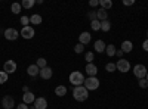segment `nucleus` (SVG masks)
Listing matches in <instances>:
<instances>
[{
	"label": "nucleus",
	"mask_w": 148,
	"mask_h": 109,
	"mask_svg": "<svg viewBox=\"0 0 148 109\" xmlns=\"http://www.w3.org/2000/svg\"><path fill=\"white\" fill-rule=\"evenodd\" d=\"M83 86L88 89V91H90V90H96L98 87H99V80H98L96 77H88L84 80V84Z\"/></svg>",
	"instance_id": "obj_3"
},
{
	"label": "nucleus",
	"mask_w": 148,
	"mask_h": 109,
	"mask_svg": "<svg viewBox=\"0 0 148 109\" xmlns=\"http://www.w3.org/2000/svg\"><path fill=\"white\" fill-rule=\"evenodd\" d=\"M22 90H24V93H27V91H30V90H28V87H27V86H24V87H22Z\"/></svg>",
	"instance_id": "obj_40"
},
{
	"label": "nucleus",
	"mask_w": 148,
	"mask_h": 109,
	"mask_svg": "<svg viewBox=\"0 0 148 109\" xmlns=\"http://www.w3.org/2000/svg\"><path fill=\"white\" fill-rule=\"evenodd\" d=\"M132 49H133V44H132V41H129V40H125L121 43V52L123 53H130L132 52Z\"/></svg>",
	"instance_id": "obj_14"
},
{
	"label": "nucleus",
	"mask_w": 148,
	"mask_h": 109,
	"mask_svg": "<svg viewBox=\"0 0 148 109\" xmlns=\"http://www.w3.org/2000/svg\"><path fill=\"white\" fill-rule=\"evenodd\" d=\"M34 108L36 109H46L47 108V100L45 97H39L34 100Z\"/></svg>",
	"instance_id": "obj_12"
},
{
	"label": "nucleus",
	"mask_w": 148,
	"mask_h": 109,
	"mask_svg": "<svg viewBox=\"0 0 148 109\" xmlns=\"http://www.w3.org/2000/svg\"><path fill=\"white\" fill-rule=\"evenodd\" d=\"M2 106H3V109H14V106H15L14 97L12 96H5L2 99Z\"/></svg>",
	"instance_id": "obj_8"
},
{
	"label": "nucleus",
	"mask_w": 148,
	"mask_h": 109,
	"mask_svg": "<svg viewBox=\"0 0 148 109\" xmlns=\"http://www.w3.org/2000/svg\"><path fill=\"white\" fill-rule=\"evenodd\" d=\"M88 16H89L92 21H95V19H96V12H90V14H89Z\"/></svg>",
	"instance_id": "obj_37"
},
{
	"label": "nucleus",
	"mask_w": 148,
	"mask_h": 109,
	"mask_svg": "<svg viewBox=\"0 0 148 109\" xmlns=\"http://www.w3.org/2000/svg\"><path fill=\"white\" fill-rule=\"evenodd\" d=\"M105 53L111 58V56H114L116 55V46L114 44H108L107 47H105Z\"/></svg>",
	"instance_id": "obj_21"
},
{
	"label": "nucleus",
	"mask_w": 148,
	"mask_h": 109,
	"mask_svg": "<svg viewBox=\"0 0 148 109\" xmlns=\"http://www.w3.org/2000/svg\"><path fill=\"white\" fill-rule=\"evenodd\" d=\"M110 28H111V24H110V21H108V19L101 22V30H102V31H105V32H107V31H110Z\"/></svg>",
	"instance_id": "obj_26"
},
{
	"label": "nucleus",
	"mask_w": 148,
	"mask_h": 109,
	"mask_svg": "<svg viewBox=\"0 0 148 109\" xmlns=\"http://www.w3.org/2000/svg\"><path fill=\"white\" fill-rule=\"evenodd\" d=\"M21 37H24L25 40H30V39H33L34 37V28L33 27H22V30H21Z\"/></svg>",
	"instance_id": "obj_7"
},
{
	"label": "nucleus",
	"mask_w": 148,
	"mask_h": 109,
	"mask_svg": "<svg viewBox=\"0 0 148 109\" xmlns=\"http://www.w3.org/2000/svg\"><path fill=\"white\" fill-rule=\"evenodd\" d=\"M3 71L6 72V74H14V72L16 71V64H15V60H6L5 65H3Z\"/></svg>",
	"instance_id": "obj_6"
},
{
	"label": "nucleus",
	"mask_w": 148,
	"mask_h": 109,
	"mask_svg": "<svg viewBox=\"0 0 148 109\" xmlns=\"http://www.w3.org/2000/svg\"><path fill=\"white\" fill-rule=\"evenodd\" d=\"M147 37H148V31H147Z\"/></svg>",
	"instance_id": "obj_42"
},
{
	"label": "nucleus",
	"mask_w": 148,
	"mask_h": 109,
	"mask_svg": "<svg viewBox=\"0 0 148 109\" xmlns=\"http://www.w3.org/2000/svg\"><path fill=\"white\" fill-rule=\"evenodd\" d=\"M142 47H144V50H145V52H148V39L142 43Z\"/></svg>",
	"instance_id": "obj_38"
},
{
	"label": "nucleus",
	"mask_w": 148,
	"mask_h": 109,
	"mask_svg": "<svg viewBox=\"0 0 148 109\" xmlns=\"http://www.w3.org/2000/svg\"><path fill=\"white\" fill-rule=\"evenodd\" d=\"M107 18H108V14H107V10L105 9H98V12H96V19L98 21H107Z\"/></svg>",
	"instance_id": "obj_17"
},
{
	"label": "nucleus",
	"mask_w": 148,
	"mask_h": 109,
	"mask_svg": "<svg viewBox=\"0 0 148 109\" xmlns=\"http://www.w3.org/2000/svg\"><path fill=\"white\" fill-rule=\"evenodd\" d=\"M93 58H95V55H93V52H88L86 53V62H89V64H92V60H93Z\"/></svg>",
	"instance_id": "obj_31"
},
{
	"label": "nucleus",
	"mask_w": 148,
	"mask_h": 109,
	"mask_svg": "<svg viewBox=\"0 0 148 109\" xmlns=\"http://www.w3.org/2000/svg\"><path fill=\"white\" fill-rule=\"evenodd\" d=\"M36 65L39 66L40 69H43V68L47 66V62H46V59H45V58H39V59H37V64H36Z\"/></svg>",
	"instance_id": "obj_25"
},
{
	"label": "nucleus",
	"mask_w": 148,
	"mask_h": 109,
	"mask_svg": "<svg viewBox=\"0 0 148 109\" xmlns=\"http://www.w3.org/2000/svg\"><path fill=\"white\" fill-rule=\"evenodd\" d=\"M105 69H107L108 72H114V71H117V66H116V64L110 62V64H107V65H105Z\"/></svg>",
	"instance_id": "obj_28"
},
{
	"label": "nucleus",
	"mask_w": 148,
	"mask_h": 109,
	"mask_svg": "<svg viewBox=\"0 0 148 109\" xmlns=\"http://www.w3.org/2000/svg\"><path fill=\"white\" fill-rule=\"evenodd\" d=\"M22 100H24V103L25 105H30V103H34V100H36V96L31 93V91H27L25 94L22 96Z\"/></svg>",
	"instance_id": "obj_16"
},
{
	"label": "nucleus",
	"mask_w": 148,
	"mask_h": 109,
	"mask_svg": "<svg viewBox=\"0 0 148 109\" xmlns=\"http://www.w3.org/2000/svg\"><path fill=\"white\" fill-rule=\"evenodd\" d=\"M43 80H49L52 75H53V71H52V68H49V66H46V68H43V69H40V74H39Z\"/></svg>",
	"instance_id": "obj_10"
},
{
	"label": "nucleus",
	"mask_w": 148,
	"mask_h": 109,
	"mask_svg": "<svg viewBox=\"0 0 148 109\" xmlns=\"http://www.w3.org/2000/svg\"><path fill=\"white\" fill-rule=\"evenodd\" d=\"M116 56H119V58L121 59V56H123V52H121V50H116Z\"/></svg>",
	"instance_id": "obj_39"
},
{
	"label": "nucleus",
	"mask_w": 148,
	"mask_h": 109,
	"mask_svg": "<svg viewBox=\"0 0 148 109\" xmlns=\"http://www.w3.org/2000/svg\"><path fill=\"white\" fill-rule=\"evenodd\" d=\"M27 72H28V75L36 77V75H39V74H40V68L37 66V65H30L28 69H27Z\"/></svg>",
	"instance_id": "obj_18"
},
{
	"label": "nucleus",
	"mask_w": 148,
	"mask_h": 109,
	"mask_svg": "<svg viewBox=\"0 0 148 109\" xmlns=\"http://www.w3.org/2000/svg\"><path fill=\"white\" fill-rule=\"evenodd\" d=\"M70 83L73 84V86H76V87L83 86L84 84V75L82 74V72H79V71H74V72L70 74Z\"/></svg>",
	"instance_id": "obj_2"
},
{
	"label": "nucleus",
	"mask_w": 148,
	"mask_h": 109,
	"mask_svg": "<svg viewBox=\"0 0 148 109\" xmlns=\"http://www.w3.org/2000/svg\"><path fill=\"white\" fill-rule=\"evenodd\" d=\"M21 24H22V25L24 27H28V24H30V18L28 16H21Z\"/></svg>",
	"instance_id": "obj_32"
},
{
	"label": "nucleus",
	"mask_w": 148,
	"mask_h": 109,
	"mask_svg": "<svg viewBox=\"0 0 148 109\" xmlns=\"http://www.w3.org/2000/svg\"><path fill=\"white\" fill-rule=\"evenodd\" d=\"M147 68H145V65H135L133 66V74H135V77L136 78H139V80H142V78H145V75H147Z\"/></svg>",
	"instance_id": "obj_5"
},
{
	"label": "nucleus",
	"mask_w": 148,
	"mask_h": 109,
	"mask_svg": "<svg viewBox=\"0 0 148 109\" xmlns=\"http://www.w3.org/2000/svg\"><path fill=\"white\" fill-rule=\"evenodd\" d=\"M16 109H30V108H28V105H25V103L22 102V103H19V105L16 106Z\"/></svg>",
	"instance_id": "obj_36"
},
{
	"label": "nucleus",
	"mask_w": 148,
	"mask_h": 109,
	"mask_svg": "<svg viewBox=\"0 0 148 109\" xmlns=\"http://www.w3.org/2000/svg\"><path fill=\"white\" fill-rule=\"evenodd\" d=\"M83 50H84V46H83L82 43H79V44L74 46V52H76V53H83Z\"/></svg>",
	"instance_id": "obj_30"
},
{
	"label": "nucleus",
	"mask_w": 148,
	"mask_h": 109,
	"mask_svg": "<svg viewBox=\"0 0 148 109\" xmlns=\"http://www.w3.org/2000/svg\"><path fill=\"white\" fill-rule=\"evenodd\" d=\"M55 94L59 96V97L65 96V94H67V87H65V86H58V87L55 89Z\"/></svg>",
	"instance_id": "obj_20"
},
{
	"label": "nucleus",
	"mask_w": 148,
	"mask_h": 109,
	"mask_svg": "<svg viewBox=\"0 0 148 109\" xmlns=\"http://www.w3.org/2000/svg\"><path fill=\"white\" fill-rule=\"evenodd\" d=\"M90 28H92L93 31H99V30H101V21H98V19L90 21Z\"/></svg>",
	"instance_id": "obj_23"
},
{
	"label": "nucleus",
	"mask_w": 148,
	"mask_h": 109,
	"mask_svg": "<svg viewBox=\"0 0 148 109\" xmlns=\"http://www.w3.org/2000/svg\"><path fill=\"white\" fill-rule=\"evenodd\" d=\"M105 47H107V44H105L102 40H96L95 44H93V49H95V52H98V53L105 52Z\"/></svg>",
	"instance_id": "obj_13"
},
{
	"label": "nucleus",
	"mask_w": 148,
	"mask_h": 109,
	"mask_svg": "<svg viewBox=\"0 0 148 109\" xmlns=\"http://www.w3.org/2000/svg\"><path fill=\"white\" fill-rule=\"evenodd\" d=\"M99 5H101V7H102V9H105V10L113 7V2H111V0H101Z\"/></svg>",
	"instance_id": "obj_22"
},
{
	"label": "nucleus",
	"mask_w": 148,
	"mask_h": 109,
	"mask_svg": "<svg viewBox=\"0 0 148 109\" xmlns=\"http://www.w3.org/2000/svg\"><path fill=\"white\" fill-rule=\"evenodd\" d=\"M30 22L34 24V25H40V24H42V16L39 14H34V15L30 16Z\"/></svg>",
	"instance_id": "obj_19"
},
{
	"label": "nucleus",
	"mask_w": 148,
	"mask_h": 109,
	"mask_svg": "<svg viewBox=\"0 0 148 109\" xmlns=\"http://www.w3.org/2000/svg\"><path fill=\"white\" fill-rule=\"evenodd\" d=\"M73 97L76 99L77 102H84L86 99L89 97V91L84 86H79V87H74L73 90Z\"/></svg>",
	"instance_id": "obj_1"
},
{
	"label": "nucleus",
	"mask_w": 148,
	"mask_h": 109,
	"mask_svg": "<svg viewBox=\"0 0 148 109\" xmlns=\"http://www.w3.org/2000/svg\"><path fill=\"white\" fill-rule=\"evenodd\" d=\"M145 80H147V81H148V72H147V75H145Z\"/></svg>",
	"instance_id": "obj_41"
},
{
	"label": "nucleus",
	"mask_w": 148,
	"mask_h": 109,
	"mask_svg": "<svg viewBox=\"0 0 148 109\" xmlns=\"http://www.w3.org/2000/svg\"><path fill=\"white\" fill-rule=\"evenodd\" d=\"M90 40H92V35H90L89 32H86V31L82 32V34H80V37H79V41H80L83 46H84V44H88V43H90Z\"/></svg>",
	"instance_id": "obj_15"
},
{
	"label": "nucleus",
	"mask_w": 148,
	"mask_h": 109,
	"mask_svg": "<svg viewBox=\"0 0 148 109\" xmlns=\"http://www.w3.org/2000/svg\"><path fill=\"white\" fill-rule=\"evenodd\" d=\"M86 74H88L89 77H96L98 74V68L95 64H88L86 65Z\"/></svg>",
	"instance_id": "obj_11"
},
{
	"label": "nucleus",
	"mask_w": 148,
	"mask_h": 109,
	"mask_svg": "<svg viewBox=\"0 0 148 109\" xmlns=\"http://www.w3.org/2000/svg\"><path fill=\"white\" fill-rule=\"evenodd\" d=\"M5 37H6V40H16L19 37V32L15 28H8V30H5Z\"/></svg>",
	"instance_id": "obj_9"
},
{
	"label": "nucleus",
	"mask_w": 148,
	"mask_h": 109,
	"mask_svg": "<svg viewBox=\"0 0 148 109\" xmlns=\"http://www.w3.org/2000/svg\"><path fill=\"white\" fill-rule=\"evenodd\" d=\"M8 78H9V75L6 74V72H5V71H0V84L6 83V81H8Z\"/></svg>",
	"instance_id": "obj_29"
},
{
	"label": "nucleus",
	"mask_w": 148,
	"mask_h": 109,
	"mask_svg": "<svg viewBox=\"0 0 148 109\" xmlns=\"http://www.w3.org/2000/svg\"><path fill=\"white\" fill-rule=\"evenodd\" d=\"M34 5H36L34 0H22V2H21V6L25 7V9H30V7H33Z\"/></svg>",
	"instance_id": "obj_24"
},
{
	"label": "nucleus",
	"mask_w": 148,
	"mask_h": 109,
	"mask_svg": "<svg viewBox=\"0 0 148 109\" xmlns=\"http://www.w3.org/2000/svg\"><path fill=\"white\" fill-rule=\"evenodd\" d=\"M99 2H101V0H90V2H89V6L95 7V6H98V5H99Z\"/></svg>",
	"instance_id": "obj_34"
},
{
	"label": "nucleus",
	"mask_w": 148,
	"mask_h": 109,
	"mask_svg": "<svg viewBox=\"0 0 148 109\" xmlns=\"http://www.w3.org/2000/svg\"><path fill=\"white\" fill-rule=\"evenodd\" d=\"M21 7H22V6H21V3H14V5L10 6V10L16 15V14H19V12H21Z\"/></svg>",
	"instance_id": "obj_27"
},
{
	"label": "nucleus",
	"mask_w": 148,
	"mask_h": 109,
	"mask_svg": "<svg viewBox=\"0 0 148 109\" xmlns=\"http://www.w3.org/2000/svg\"><path fill=\"white\" fill-rule=\"evenodd\" d=\"M135 3V0H123V5L125 6H132Z\"/></svg>",
	"instance_id": "obj_35"
},
{
	"label": "nucleus",
	"mask_w": 148,
	"mask_h": 109,
	"mask_svg": "<svg viewBox=\"0 0 148 109\" xmlns=\"http://www.w3.org/2000/svg\"><path fill=\"white\" fill-rule=\"evenodd\" d=\"M138 83H139V87H141V89H147V87H148V81H147L145 78H142V80H139Z\"/></svg>",
	"instance_id": "obj_33"
},
{
	"label": "nucleus",
	"mask_w": 148,
	"mask_h": 109,
	"mask_svg": "<svg viewBox=\"0 0 148 109\" xmlns=\"http://www.w3.org/2000/svg\"><path fill=\"white\" fill-rule=\"evenodd\" d=\"M116 66H117V71H120V72H129L130 71V62L127 59H119Z\"/></svg>",
	"instance_id": "obj_4"
}]
</instances>
